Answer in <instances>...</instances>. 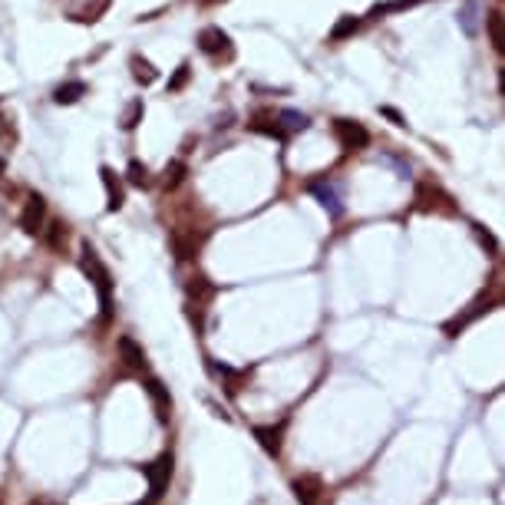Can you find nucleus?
I'll use <instances>...</instances> for the list:
<instances>
[{"label": "nucleus", "instance_id": "423d86ee", "mask_svg": "<svg viewBox=\"0 0 505 505\" xmlns=\"http://www.w3.org/2000/svg\"><path fill=\"white\" fill-rule=\"evenodd\" d=\"M291 489H294V499L301 505H321V496H324V482H321V476H297L294 482H291Z\"/></svg>", "mask_w": 505, "mask_h": 505}, {"label": "nucleus", "instance_id": "0eeeda50", "mask_svg": "<svg viewBox=\"0 0 505 505\" xmlns=\"http://www.w3.org/2000/svg\"><path fill=\"white\" fill-rule=\"evenodd\" d=\"M145 393L152 396V406H155V416H159V423H169V420H172V396H169V387H165L162 380L149 377V380H145Z\"/></svg>", "mask_w": 505, "mask_h": 505}, {"label": "nucleus", "instance_id": "a211bd4d", "mask_svg": "<svg viewBox=\"0 0 505 505\" xmlns=\"http://www.w3.org/2000/svg\"><path fill=\"white\" fill-rule=\"evenodd\" d=\"M357 27H360V20H357V17H343L340 23H337L334 30H331V40H343V37H350V33H353Z\"/></svg>", "mask_w": 505, "mask_h": 505}, {"label": "nucleus", "instance_id": "1a4fd4ad", "mask_svg": "<svg viewBox=\"0 0 505 505\" xmlns=\"http://www.w3.org/2000/svg\"><path fill=\"white\" fill-rule=\"evenodd\" d=\"M311 195H314L321 205H324L334 218H340L343 215V205H340V195H337V189L331 185V182H311Z\"/></svg>", "mask_w": 505, "mask_h": 505}, {"label": "nucleus", "instance_id": "f8f14e48", "mask_svg": "<svg viewBox=\"0 0 505 505\" xmlns=\"http://www.w3.org/2000/svg\"><path fill=\"white\" fill-rule=\"evenodd\" d=\"M281 119V133H301V129H307V116L304 113H297V109H284V113L277 116Z\"/></svg>", "mask_w": 505, "mask_h": 505}, {"label": "nucleus", "instance_id": "7ed1b4c3", "mask_svg": "<svg viewBox=\"0 0 505 505\" xmlns=\"http://www.w3.org/2000/svg\"><path fill=\"white\" fill-rule=\"evenodd\" d=\"M143 472L149 479V505H152L165 492V486H169V479H172V456H159L155 462L143 466Z\"/></svg>", "mask_w": 505, "mask_h": 505}, {"label": "nucleus", "instance_id": "6ab92c4d", "mask_svg": "<svg viewBox=\"0 0 505 505\" xmlns=\"http://www.w3.org/2000/svg\"><path fill=\"white\" fill-rule=\"evenodd\" d=\"M139 119H143V99H135L129 109H126V116H123V129H135L139 126Z\"/></svg>", "mask_w": 505, "mask_h": 505}, {"label": "nucleus", "instance_id": "f3484780", "mask_svg": "<svg viewBox=\"0 0 505 505\" xmlns=\"http://www.w3.org/2000/svg\"><path fill=\"white\" fill-rule=\"evenodd\" d=\"M182 179H185V162H179V159H175V162H169L165 165V189H175V185H182Z\"/></svg>", "mask_w": 505, "mask_h": 505}, {"label": "nucleus", "instance_id": "f257e3e1", "mask_svg": "<svg viewBox=\"0 0 505 505\" xmlns=\"http://www.w3.org/2000/svg\"><path fill=\"white\" fill-rule=\"evenodd\" d=\"M79 267H83V274L93 281L96 287V297H99V314H103V324L113 317V274H109V267L99 261V255L93 251L89 241H83V257H79Z\"/></svg>", "mask_w": 505, "mask_h": 505}, {"label": "nucleus", "instance_id": "39448f33", "mask_svg": "<svg viewBox=\"0 0 505 505\" xmlns=\"http://www.w3.org/2000/svg\"><path fill=\"white\" fill-rule=\"evenodd\" d=\"M43 218H47V201L40 195H30L23 211H20V228L27 235H37V231H43Z\"/></svg>", "mask_w": 505, "mask_h": 505}, {"label": "nucleus", "instance_id": "412c9836", "mask_svg": "<svg viewBox=\"0 0 505 505\" xmlns=\"http://www.w3.org/2000/svg\"><path fill=\"white\" fill-rule=\"evenodd\" d=\"M13 143H17V133H13L7 116H0V145H13Z\"/></svg>", "mask_w": 505, "mask_h": 505}, {"label": "nucleus", "instance_id": "2eb2a0df", "mask_svg": "<svg viewBox=\"0 0 505 505\" xmlns=\"http://www.w3.org/2000/svg\"><path fill=\"white\" fill-rule=\"evenodd\" d=\"M47 245H50L53 251H63V245H67V225H63V221H50Z\"/></svg>", "mask_w": 505, "mask_h": 505}, {"label": "nucleus", "instance_id": "20e7f679", "mask_svg": "<svg viewBox=\"0 0 505 505\" xmlns=\"http://www.w3.org/2000/svg\"><path fill=\"white\" fill-rule=\"evenodd\" d=\"M116 347H119V360H123L126 370L143 373L145 367H149V360H145V347L135 340V337H129V334L119 337V343H116Z\"/></svg>", "mask_w": 505, "mask_h": 505}, {"label": "nucleus", "instance_id": "5701e85b", "mask_svg": "<svg viewBox=\"0 0 505 505\" xmlns=\"http://www.w3.org/2000/svg\"><path fill=\"white\" fill-rule=\"evenodd\" d=\"M185 79H189V63H182L179 67V73L169 79V93H179L182 86H185Z\"/></svg>", "mask_w": 505, "mask_h": 505}, {"label": "nucleus", "instance_id": "4468645a", "mask_svg": "<svg viewBox=\"0 0 505 505\" xmlns=\"http://www.w3.org/2000/svg\"><path fill=\"white\" fill-rule=\"evenodd\" d=\"M133 77L139 79V83H155V77H159V73H155L152 70V63H149V60H143V57H133Z\"/></svg>", "mask_w": 505, "mask_h": 505}, {"label": "nucleus", "instance_id": "6e6552de", "mask_svg": "<svg viewBox=\"0 0 505 505\" xmlns=\"http://www.w3.org/2000/svg\"><path fill=\"white\" fill-rule=\"evenodd\" d=\"M199 47L201 53H209V57H218L221 50H225V57H231V47H228V33H221L218 27H209L199 33Z\"/></svg>", "mask_w": 505, "mask_h": 505}, {"label": "nucleus", "instance_id": "f03ea898", "mask_svg": "<svg viewBox=\"0 0 505 505\" xmlns=\"http://www.w3.org/2000/svg\"><path fill=\"white\" fill-rule=\"evenodd\" d=\"M334 135L343 149H367L370 145V133L357 119H334Z\"/></svg>", "mask_w": 505, "mask_h": 505}, {"label": "nucleus", "instance_id": "ddd939ff", "mask_svg": "<svg viewBox=\"0 0 505 505\" xmlns=\"http://www.w3.org/2000/svg\"><path fill=\"white\" fill-rule=\"evenodd\" d=\"M79 96H86V83H67V86H60L57 93H53V99H57L60 106H70V103H77Z\"/></svg>", "mask_w": 505, "mask_h": 505}, {"label": "nucleus", "instance_id": "dca6fc26", "mask_svg": "<svg viewBox=\"0 0 505 505\" xmlns=\"http://www.w3.org/2000/svg\"><path fill=\"white\" fill-rule=\"evenodd\" d=\"M486 30H489V40H492V47L502 50V13H489L486 17Z\"/></svg>", "mask_w": 505, "mask_h": 505}, {"label": "nucleus", "instance_id": "9b49d317", "mask_svg": "<svg viewBox=\"0 0 505 505\" xmlns=\"http://www.w3.org/2000/svg\"><path fill=\"white\" fill-rule=\"evenodd\" d=\"M255 439L261 443V449L267 456L281 453V426H255Z\"/></svg>", "mask_w": 505, "mask_h": 505}, {"label": "nucleus", "instance_id": "aec40b11", "mask_svg": "<svg viewBox=\"0 0 505 505\" xmlns=\"http://www.w3.org/2000/svg\"><path fill=\"white\" fill-rule=\"evenodd\" d=\"M472 231H476L479 245H482V248H489V255H499V241L492 238V235H489V231L482 228V225H472Z\"/></svg>", "mask_w": 505, "mask_h": 505}, {"label": "nucleus", "instance_id": "9d476101", "mask_svg": "<svg viewBox=\"0 0 505 505\" xmlns=\"http://www.w3.org/2000/svg\"><path fill=\"white\" fill-rule=\"evenodd\" d=\"M99 179H103V189H106V209L119 211L126 199H123V185H119V179H116V172L109 169V165H103V169H99Z\"/></svg>", "mask_w": 505, "mask_h": 505}, {"label": "nucleus", "instance_id": "4be33fe9", "mask_svg": "<svg viewBox=\"0 0 505 505\" xmlns=\"http://www.w3.org/2000/svg\"><path fill=\"white\" fill-rule=\"evenodd\" d=\"M129 182H133V185H139V189H143L145 182V165L143 162H129Z\"/></svg>", "mask_w": 505, "mask_h": 505}, {"label": "nucleus", "instance_id": "b1692460", "mask_svg": "<svg viewBox=\"0 0 505 505\" xmlns=\"http://www.w3.org/2000/svg\"><path fill=\"white\" fill-rule=\"evenodd\" d=\"M4 172H7V162H4V159H0V175H4Z\"/></svg>", "mask_w": 505, "mask_h": 505}]
</instances>
